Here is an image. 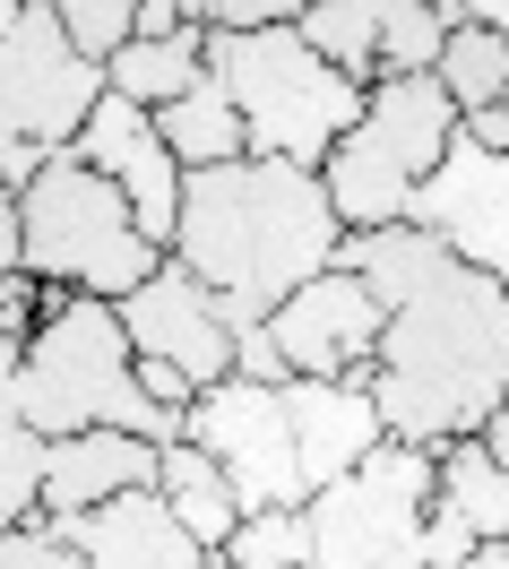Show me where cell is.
<instances>
[{"label":"cell","mask_w":509,"mask_h":569,"mask_svg":"<svg viewBox=\"0 0 509 569\" xmlns=\"http://www.w3.org/2000/svg\"><path fill=\"white\" fill-rule=\"evenodd\" d=\"M293 43L320 52L337 78L371 87L380 78V0H302L293 9Z\"/></svg>","instance_id":"cell-20"},{"label":"cell","mask_w":509,"mask_h":569,"mask_svg":"<svg viewBox=\"0 0 509 569\" xmlns=\"http://www.w3.org/2000/svg\"><path fill=\"white\" fill-rule=\"evenodd\" d=\"M18 250L43 293H87V302H121L164 268V250L130 224L121 190L96 181L70 147L18 190Z\"/></svg>","instance_id":"cell-5"},{"label":"cell","mask_w":509,"mask_h":569,"mask_svg":"<svg viewBox=\"0 0 509 569\" xmlns=\"http://www.w3.org/2000/svg\"><path fill=\"white\" fill-rule=\"evenodd\" d=\"M277 406H286V431H293L302 492H328L337 475H355V466L389 440V431H380V406H371V371L363 380H286Z\"/></svg>","instance_id":"cell-14"},{"label":"cell","mask_w":509,"mask_h":569,"mask_svg":"<svg viewBox=\"0 0 509 569\" xmlns=\"http://www.w3.org/2000/svg\"><path fill=\"white\" fill-rule=\"evenodd\" d=\"M43 527H52V543H61L78 569H199L208 561V552L164 518L156 492H121V500H104V509H87V518H43Z\"/></svg>","instance_id":"cell-15"},{"label":"cell","mask_w":509,"mask_h":569,"mask_svg":"<svg viewBox=\"0 0 509 569\" xmlns=\"http://www.w3.org/2000/svg\"><path fill=\"white\" fill-rule=\"evenodd\" d=\"M70 156H78V164H87L96 181H112V190H121L130 224H139L156 250L173 242V208H182V164L164 156V139H156V121H147L139 104H121V96H96V112L78 121V139H70Z\"/></svg>","instance_id":"cell-13"},{"label":"cell","mask_w":509,"mask_h":569,"mask_svg":"<svg viewBox=\"0 0 509 569\" xmlns=\"http://www.w3.org/2000/svg\"><path fill=\"white\" fill-rule=\"evenodd\" d=\"M199 61L224 87L233 121H242V147L268 156V164L320 173L328 147L346 139L355 112H363V87L337 78L320 52H302L293 27H268V36H199Z\"/></svg>","instance_id":"cell-4"},{"label":"cell","mask_w":509,"mask_h":569,"mask_svg":"<svg viewBox=\"0 0 509 569\" xmlns=\"http://www.w3.org/2000/svg\"><path fill=\"white\" fill-rule=\"evenodd\" d=\"M96 96H104V70L61 43L52 0H18V27L0 36V139L61 156L78 121L96 112Z\"/></svg>","instance_id":"cell-8"},{"label":"cell","mask_w":509,"mask_h":569,"mask_svg":"<svg viewBox=\"0 0 509 569\" xmlns=\"http://www.w3.org/2000/svg\"><path fill=\"white\" fill-rule=\"evenodd\" d=\"M112 320H121L130 362H164V371H182L190 397L217 389V380H233V337H224L217 293H208L199 277H182L173 259H164L139 293H121V302H112Z\"/></svg>","instance_id":"cell-11"},{"label":"cell","mask_w":509,"mask_h":569,"mask_svg":"<svg viewBox=\"0 0 509 569\" xmlns=\"http://www.w3.org/2000/svg\"><path fill=\"white\" fill-rule=\"evenodd\" d=\"M467 569H509V543H475V552H467Z\"/></svg>","instance_id":"cell-35"},{"label":"cell","mask_w":509,"mask_h":569,"mask_svg":"<svg viewBox=\"0 0 509 569\" xmlns=\"http://www.w3.org/2000/svg\"><path fill=\"white\" fill-rule=\"evenodd\" d=\"M199 70H208V61H199V27H190V36H164V43H121L104 61V96H121V104H139V112H164L173 96H190Z\"/></svg>","instance_id":"cell-21"},{"label":"cell","mask_w":509,"mask_h":569,"mask_svg":"<svg viewBox=\"0 0 509 569\" xmlns=\"http://www.w3.org/2000/svg\"><path fill=\"white\" fill-rule=\"evenodd\" d=\"M475 440H483V449H492V458H501V466H509V397H501V406H492V423L475 431Z\"/></svg>","instance_id":"cell-34"},{"label":"cell","mask_w":509,"mask_h":569,"mask_svg":"<svg viewBox=\"0 0 509 569\" xmlns=\"http://www.w3.org/2000/svg\"><path fill=\"white\" fill-rule=\"evenodd\" d=\"M0 277H27V250H18V199H0Z\"/></svg>","instance_id":"cell-32"},{"label":"cell","mask_w":509,"mask_h":569,"mask_svg":"<svg viewBox=\"0 0 509 569\" xmlns=\"http://www.w3.org/2000/svg\"><path fill=\"white\" fill-rule=\"evenodd\" d=\"M432 87L449 96V112L467 121V112H492L509 104V43L501 36H483V27H458V36L440 43V61H432Z\"/></svg>","instance_id":"cell-22"},{"label":"cell","mask_w":509,"mask_h":569,"mask_svg":"<svg viewBox=\"0 0 509 569\" xmlns=\"http://www.w3.org/2000/svg\"><path fill=\"white\" fill-rule=\"evenodd\" d=\"M415 233H432L467 277L509 293V156H483L475 139H449V156L432 164V181L406 208Z\"/></svg>","instance_id":"cell-10"},{"label":"cell","mask_w":509,"mask_h":569,"mask_svg":"<svg viewBox=\"0 0 509 569\" xmlns=\"http://www.w3.org/2000/svg\"><path fill=\"white\" fill-rule=\"evenodd\" d=\"M458 139H475L483 156H509V104H492V112H467V121H458Z\"/></svg>","instance_id":"cell-30"},{"label":"cell","mask_w":509,"mask_h":569,"mask_svg":"<svg viewBox=\"0 0 509 569\" xmlns=\"http://www.w3.org/2000/svg\"><path fill=\"white\" fill-rule=\"evenodd\" d=\"M501 397H509V293L467 277L458 259H440L380 320V355H371L380 431L406 449H449V440H475L492 423Z\"/></svg>","instance_id":"cell-2"},{"label":"cell","mask_w":509,"mask_h":569,"mask_svg":"<svg viewBox=\"0 0 509 569\" xmlns=\"http://www.w3.org/2000/svg\"><path fill=\"white\" fill-rule=\"evenodd\" d=\"M43 518V440L27 423L0 431V535L36 527Z\"/></svg>","instance_id":"cell-25"},{"label":"cell","mask_w":509,"mask_h":569,"mask_svg":"<svg viewBox=\"0 0 509 569\" xmlns=\"http://www.w3.org/2000/svg\"><path fill=\"white\" fill-rule=\"evenodd\" d=\"M156 483V440L130 431H70V440H43V518H87L121 492Z\"/></svg>","instance_id":"cell-16"},{"label":"cell","mask_w":509,"mask_h":569,"mask_svg":"<svg viewBox=\"0 0 509 569\" xmlns=\"http://www.w3.org/2000/svg\"><path fill=\"white\" fill-rule=\"evenodd\" d=\"M18 362H27V346H18V337H0V431L18 423Z\"/></svg>","instance_id":"cell-31"},{"label":"cell","mask_w":509,"mask_h":569,"mask_svg":"<svg viewBox=\"0 0 509 569\" xmlns=\"http://www.w3.org/2000/svg\"><path fill=\"white\" fill-rule=\"evenodd\" d=\"M182 440L233 483L242 518H251V509H302V500H311L302 492V466H293L286 406H277V389H259V380H217V389H199L182 406Z\"/></svg>","instance_id":"cell-9"},{"label":"cell","mask_w":509,"mask_h":569,"mask_svg":"<svg viewBox=\"0 0 509 569\" xmlns=\"http://www.w3.org/2000/svg\"><path fill=\"white\" fill-rule=\"evenodd\" d=\"M311 535H302V509H251L242 527L224 535V569H302Z\"/></svg>","instance_id":"cell-24"},{"label":"cell","mask_w":509,"mask_h":569,"mask_svg":"<svg viewBox=\"0 0 509 569\" xmlns=\"http://www.w3.org/2000/svg\"><path fill=\"white\" fill-rule=\"evenodd\" d=\"M458 139V112L432 78H371L355 130L328 147L320 190L337 233H380V224H406L415 190L432 181V164Z\"/></svg>","instance_id":"cell-6"},{"label":"cell","mask_w":509,"mask_h":569,"mask_svg":"<svg viewBox=\"0 0 509 569\" xmlns=\"http://www.w3.org/2000/svg\"><path fill=\"white\" fill-rule=\"evenodd\" d=\"M43 302H52V293H43L36 277H0V337H18V346H27L36 320H43Z\"/></svg>","instance_id":"cell-29"},{"label":"cell","mask_w":509,"mask_h":569,"mask_svg":"<svg viewBox=\"0 0 509 569\" xmlns=\"http://www.w3.org/2000/svg\"><path fill=\"white\" fill-rule=\"evenodd\" d=\"M0 569H78L61 543H52V527H18V535H0Z\"/></svg>","instance_id":"cell-28"},{"label":"cell","mask_w":509,"mask_h":569,"mask_svg":"<svg viewBox=\"0 0 509 569\" xmlns=\"http://www.w3.org/2000/svg\"><path fill=\"white\" fill-rule=\"evenodd\" d=\"M337 242L346 233L328 216L320 173L233 156L217 173H182V208H173L164 259L217 293L224 337H251V328H268V311L293 284H311L337 259Z\"/></svg>","instance_id":"cell-1"},{"label":"cell","mask_w":509,"mask_h":569,"mask_svg":"<svg viewBox=\"0 0 509 569\" xmlns=\"http://www.w3.org/2000/svg\"><path fill=\"white\" fill-rule=\"evenodd\" d=\"M9 27H18V0H0V36H9Z\"/></svg>","instance_id":"cell-36"},{"label":"cell","mask_w":509,"mask_h":569,"mask_svg":"<svg viewBox=\"0 0 509 569\" xmlns=\"http://www.w3.org/2000/svg\"><path fill=\"white\" fill-rule=\"evenodd\" d=\"M147 121H156V139H164V156H173L182 173H217L233 156H251V147H242V121H233V104H224V87L208 70L190 78V96H173V104L147 112Z\"/></svg>","instance_id":"cell-18"},{"label":"cell","mask_w":509,"mask_h":569,"mask_svg":"<svg viewBox=\"0 0 509 569\" xmlns=\"http://www.w3.org/2000/svg\"><path fill=\"white\" fill-rule=\"evenodd\" d=\"M147 492L164 500V518H173V527H182L190 543L208 552V561L224 552V535L242 527V500H233V483H224V475L199 458L190 440H164V449H156V483H147Z\"/></svg>","instance_id":"cell-17"},{"label":"cell","mask_w":509,"mask_h":569,"mask_svg":"<svg viewBox=\"0 0 509 569\" xmlns=\"http://www.w3.org/2000/svg\"><path fill=\"white\" fill-rule=\"evenodd\" d=\"M440 43H449L440 0H380V78H432Z\"/></svg>","instance_id":"cell-23"},{"label":"cell","mask_w":509,"mask_h":569,"mask_svg":"<svg viewBox=\"0 0 509 569\" xmlns=\"http://www.w3.org/2000/svg\"><path fill=\"white\" fill-rule=\"evenodd\" d=\"M18 423L36 440H70V431H130V440H182V415H156L139 397V362L121 346L112 302L87 293H52L43 302L27 362H18Z\"/></svg>","instance_id":"cell-3"},{"label":"cell","mask_w":509,"mask_h":569,"mask_svg":"<svg viewBox=\"0 0 509 569\" xmlns=\"http://www.w3.org/2000/svg\"><path fill=\"white\" fill-rule=\"evenodd\" d=\"M380 320L389 311L346 268H320L268 311V346L286 362V380H363L371 355H380Z\"/></svg>","instance_id":"cell-12"},{"label":"cell","mask_w":509,"mask_h":569,"mask_svg":"<svg viewBox=\"0 0 509 569\" xmlns=\"http://www.w3.org/2000/svg\"><path fill=\"white\" fill-rule=\"evenodd\" d=\"M432 500L467 518L475 543H509V466L483 440H449L432 449Z\"/></svg>","instance_id":"cell-19"},{"label":"cell","mask_w":509,"mask_h":569,"mask_svg":"<svg viewBox=\"0 0 509 569\" xmlns=\"http://www.w3.org/2000/svg\"><path fill=\"white\" fill-rule=\"evenodd\" d=\"M52 18H61V43L96 70L130 43V0H52Z\"/></svg>","instance_id":"cell-26"},{"label":"cell","mask_w":509,"mask_h":569,"mask_svg":"<svg viewBox=\"0 0 509 569\" xmlns=\"http://www.w3.org/2000/svg\"><path fill=\"white\" fill-rule=\"evenodd\" d=\"M467 552H475L467 518H458V509H440V500H432V518H423V569H467Z\"/></svg>","instance_id":"cell-27"},{"label":"cell","mask_w":509,"mask_h":569,"mask_svg":"<svg viewBox=\"0 0 509 569\" xmlns=\"http://www.w3.org/2000/svg\"><path fill=\"white\" fill-rule=\"evenodd\" d=\"M423 518H432V449L380 440L355 475L302 500L311 535L302 569H423Z\"/></svg>","instance_id":"cell-7"},{"label":"cell","mask_w":509,"mask_h":569,"mask_svg":"<svg viewBox=\"0 0 509 569\" xmlns=\"http://www.w3.org/2000/svg\"><path fill=\"white\" fill-rule=\"evenodd\" d=\"M199 569H224V561H199Z\"/></svg>","instance_id":"cell-37"},{"label":"cell","mask_w":509,"mask_h":569,"mask_svg":"<svg viewBox=\"0 0 509 569\" xmlns=\"http://www.w3.org/2000/svg\"><path fill=\"white\" fill-rule=\"evenodd\" d=\"M467 18L483 27V36H501V43H509V0H467Z\"/></svg>","instance_id":"cell-33"}]
</instances>
